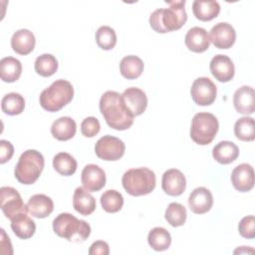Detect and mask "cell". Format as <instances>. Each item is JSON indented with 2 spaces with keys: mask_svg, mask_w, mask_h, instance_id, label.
Wrapping results in <instances>:
<instances>
[{
  "mask_svg": "<svg viewBox=\"0 0 255 255\" xmlns=\"http://www.w3.org/2000/svg\"><path fill=\"white\" fill-rule=\"evenodd\" d=\"M55 170L64 176H70L77 170V160L68 152H59L53 158Z\"/></svg>",
  "mask_w": 255,
  "mask_h": 255,
  "instance_id": "cell-29",
  "label": "cell"
},
{
  "mask_svg": "<svg viewBox=\"0 0 255 255\" xmlns=\"http://www.w3.org/2000/svg\"><path fill=\"white\" fill-rule=\"evenodd\" d=\"M233 187L240 192L250 191L254 186V170L248 163L237 165L231 173Z\"/></svg>",
  "mask_w": 255,
  "mask_h": 255,
  "instance_id": "cell-16",
  "label": "cell"
},
{
  "mask_svg": "<svg viewBox=\"0 0 255 255\" xmlns=\"http://www.w3.org/2000/svg\"><path fill=\"white\" fill-rule=\"evenodd\" d=\"M184 43L189 51L194 53H202L209 48V35L204 28L192 27L187 31L184 38Z\"/></svg>",
  "mask_w": 255,
  "mask_h": 255,
  "instance_id": "cell-19",
  "label": "cell"
},
{
  "mask_svg": "<svg viewBox=\"0 0 255 255\" xmlns=\"http://www.w3.org/2000/svg\"><path fill=\"white\" fill-rule=\"evenodd\" d=\"M10 221L11 228L17 237L21 239H29L35 234L36 224L27 213L20 214Z\"/></svg>",
  "mask_w": 255,
  "mask_h": 255,
  "instance_id": "cell-26",
  "label": "cell"
},
{
  "mask_svg": "<svg viewBox=\"0 0 255 255\" xmlns=\"http://www.w3.org/2000/svg\"><path fill=\"white\" fill-rule=\"evenodd\" d=\"M234 133L236 137L243 141H252L255 138L254 119L242 117L234 125Z\"/></svg>",
  "mask_w": 255,
  "mask_h": 255,
  "instance_id": "cell-32",
  "label": "cell"
},
{
  "mask_svg": "<svg viewBox=\"0 0 255 255\" xmlns=\"http://www.w3.org/2000/svg\"><path fill=\"white\" fill-rule=\"evenodd\" d=\"M219 124L214 115L210 113L195 114L190 127L191 139L200 145L209 144L215 137Z\"/></svg>",
  "mask_w": 255,
  "mask_h": 255,
  "instance_id": "cell-7",
  "label": "cell"
},
{
  "mask_svg": "<svg viewBox=\"0 0 255 255\" xmlns=\"http://www.w3.org/2000/svg\"><path fill=\"white\" fill-rule=\"evenodd\" d=\"M74 97V88L69 81L56 80L40 95L41 107L51 113L58 112L68 105Z\"/></svg>",
  "mask_w": 255,
  "mask_h": 255,
  "instance_id": "cell-4",
  "label": "cell"
},
{
  "mask_svg": "<svg viewBox=\"0 0 255 255\" xmlns=\"http://www.w3.org/2000/svg\"><path fill=\"white\" fill-rule=\"evenodd\" d=\"M126 145L119 137L107 134L102 136L95 145V151L99 158L107 161L119 160L125 153Z\"/></svg>",
  "mask_w": 255,
  "mask_h": 255,
  "instance_id": "cell-9",
  "label": "cell"
},
{
  "mask_svg": "<svg viewBox=\"0 0 255 255\" xmlns=\"http://www.w3.org/2000/svg\"><path fill=\"white\" fill-rule=\"evenodd\" d=\"M100 111L108 126L117 130L128 129L133 124V116L126 107L122 95L107 91L100 100Z\"/></svg>",
  "mask_w": 255,
  "mask_h": 255,
  "instance_id": "cell-1",
  "label": "cell"
},
{
  "mask_svg": "<svg viewBox=\"0 0 255 255\" xmlns=\"http://www.w3.org/2000/svg\"><path fill=\"white\" fill-rule=\"evenodd\" d=\"M22 73L21 62L13 57H5L0 61V77L3 82L13 83L17 81Z\"/></svg>",
  "mask_w": 255,
  "mask_h": 255,
  "instance_id": "cell-28",
  "label": "cell"
},
{
  "mask_svg": "<svg viewBox=\"0 0 255 255\" xmlns=\"http://www.w3.org/2000/svg\"><path fill=\"white\" fill-rule=\"evenodd\" d=\"M168 8L154 10L149 16V25L157 33H168L180 29L187 20L185 1L167 2Z\"/></svg>",
  "mask_w": 255,
  "mask_h": 255,
  "instance_id": "cell-2",
  "label": "cell"
},
{
  "mask_svg": "<svg viewBox=\"0 0 255 255\" xmlns=\"http://www.w3.org/2000/svg\"><path fill=\"white\" fill-rule=\"evenodd\" d=\"M96 42L103 50H112L117 44V34L109 26H101L96 32Z\"/></svg>",
  "mask_w": 255,
  "mask_h": 255,
  "instance_id": "cell-36",
  "label": "cell"
},
{
  "mask_svg": "<svg viewBox=\"0 0 255 255\" xmlns=\"http://www.w3.org/2000/svg\"><path fill=\"white\" fill-rule=\"evenodd\" d=\"M161 186L163 191L170 196H178L186 187V179L183 173L176 168L166 170L162 174Z\"/></svg>",
  "mask_w": 255,
  "mask_h": 255,
  "instance_id": "cell-15",
  "label": "cell"
},
{
  "mask_svg": "<svg viewBox=\"0 0 255 255\" xmlns=\"http://www.w3.org/2000/svg\"><path fill=\"white\" fill-rule=\"evenodd\" d=\"M238 231L242 237L253 239L255 237V217L253 215L243 217L238 224Z\"/></svg>",
  "mask_w": 255,
  "mask_h": 255,
  "instance_id": "cell-37",
  "label": "cell"
},
{
  "mask_svg": "<svg viewBox=\"0 0 255 255\" xmlns=\"http://www.w3.org/2000/svg\"><path fill=\"white\" fill-rule=\"evenodd\" d=\"M126 191L132 196H141L150 193L156 184L154 172L147 167L130 168L122 178Z\"/></svg>",
  "mask_w": 255,
  "mask_h": 255,
  "instance_id": "cell-6",
  "label": "cell"
},
{
  "mask_svg": "<svg viewBox=\"0 0 255 255\" xmlns=\"http://www.w3.org/2000/svg\"><path fill=\"white\" fill-rule=\"evenodd\" d=\"M239 155L238 146L229 140L218 142L212 149L213 158L221 164H229L236 160Z\"/></svg>",
  "mask_w": 255,
  "mask_h": 255,
  "instance_id": "cell-24",
  "label": "cell"
},
{
  "mask_svg": "<svg viewBox=\"0 0 255 255\" xmlns=\"http://www.w3.org/2000/svg\"><path fill=\"white\" fill-rule=\"evenodd\" d=\"M122 98L126 107L133 117L143 114L147 107L146 95L142 90L138 88H128L122 94Z\"/></svg>",
  "mask_w": 255,
  "mask_h": 255,
  "instance_id": "cell-14",
  "label": "cell"
},
{
  "mask_svg": "<svg viewBox=\"0 0 255 255\" xmlns=\"http://www.w3.org/2000/svg\"><path fill=\"white\" fill-rule=\"evenodd\" d=\"M0 207L9 220L20 214L28 213L27 204L23 202L20 193L10 186L0 188Z\"/></svg>",
  "mask_w": 255,
  "mask_h": 255,
  "instance_id": "cell-8",
  "label": "cell"
},
{
  "mask_svg": "<svg viewBox=\"0 0 255 255\" xmlns=\"http://www.w3.org/2000/svg\"><path fill=\"white\" fill-rule=\"evenodd\" d=\"M193 102L198 106H209L216 99L217 89L215 84L207 77H200L194 80L190 89Z\"/></svg>",
  "mask_w": 255,
  "mask_h": 255,
  "instance_id": "cell-10",
  "label": "cell"
},
{
  "mask_svg": "<svg viewBox=\"0 0 255 255\" xmlns=\"http://www.w3.org/2000/svg\"><path fill=\"white\" fill-rule=\"evenodd\" d=\"M76 122L70 117H61L56 120L51 127L52 135L58 140H69L76 134Z\"/></svg>",
  "mask_w": 255,
  "mask_h": 255,
  "instance_id": "cell-22",
  "label": "cell"
},
{
  "mask_svg": "<svg viewBox=\"0 0 255 255\" xmlns=\"http://www.w3.org/2000/svg\"><path fill=\"white\" fill-rule=\"evenodd\" d=\"M45 160L42 153L36 149L24 151L15 166V178L22 184H32L41 175Z\"/></svg>",
  "mask_w": 255,
  "mask_h": 255,
  "instance_id": "cell-5",
  "label": "cell"
},
{
  "mask_svg": "<svg viewBox=\"0 0 255 255\" xmlns=\"http://www.w3.org/2000/svg\"><path fill=\"white\" fill-rule=\"evenodd\" d=\"M186 216H187L186 208L178 202L169 203L164 214L165 220L172 227L182 226L185 223Z\"/></svg>",
  "mask_w": 255,
  "mask_h": 255,
  "instance_id": "cell-35",
  "label": "cell"
},
{
  "mask_svg": "<svg viewBox=\"0 0 255 255\" xmlns=\"http://www.w3.org/2000/svg\"><path fill=\"white\" fill-rule=\"evenodd\" d=\"M101 129L100 122L95 117H88L81 124V131L86 137H93L99 133Z\"/></svg>",
  "mask_w": 255,
  "mask_h": 255,
  "instance_id": "cell-38",
  "label": "cell"
},
{
  "mask_svg": "<svg viewBox=\"0 0 255 255\" xmlns=\"http://www.w3.org/2000/svg\"><path fill=\"white\" fill-rule=\"evenodd\" d=\"M143 62L134 55H128L122 59L120 63V72L122 76L128 80L138 78L143 72Z\"/></svg>",
  "mask_w": 255,
  "mask_h": 255,
  "instance_id": "cell-27",
  "label": "cell"
},
{
  "mask_svg": "<svg viewBox=\"0 0 255 255\" xmlns=\"http://www.w3.org/2000/svg\"><path fill=\"white\" fill-rule=\"evenodd\" d=\"M35 71L42 77H50L58 70V61L52 54H43L37 57L35 64Z\"/></svg>",
  "mask_w": 255,
  "mask_h": 255,
  "instance_id": "cell-33",
  "label": "cell"
},
{
  "mask_svg": "<svg viewBox=\"0 0 255 255\" xmlns=\"http://www.w3.org/2000/svg\"><path fill=\"white\" fill-rule=\"evenodd\" d=\"M2 112L9 116L20 115L25 108V100L18 93L6 94L1 101Z\"/></svg>",
  "mask_w": 255,
  "mask_h": 255,
  "instance_id": "cell-31",
  "label": "cell"
},
{
  "mask_svg": "<svg viewBox=\"0 0 255 255\" xmlns=\"http://www.w3.org/2000/svg\"><path fill=\"white\" fill-rule=\"evenodd\" d=\"M209 40L218 49H229L235 43L236 32L229 23L220 22L211 28Z\"/></svg>",
  "mask_w": 255,
  "mask_h": 255,
  "instance_id": "cell-11",
  "label": "cell"
},
{
  "mask_svg": "<svg viewBox=\"0 0 255 255\" xmlns=\"http://www.w3.org/2000/svg\"><path fill=\"white\" fill-rule=\"evenodd\" d=\"M235 110L242 115H251L255 111V93L249 86H242L236 90L233 96Z\"/></svg>",
  "mask_w": 255,
  "mask_h": 255,
  "instance_id": "cell-18",
  "label": "cell"
},
{
  "mask_svg": "<svg viewBox=\"0 0 255 255\" xmlns=\"http://www.w3.org/2000/svg\"><path fill=\"white\" fill-rule=\"evenodd\" d=\"M36 44L34 34L28 29H20L16 31L11 38V47L14 52L19 55L30 54Z\"/></svg>",
  "mask_w": 255,
  "mask_h": 255,
  "instance_id": "cell-21",
  "label": "cell"
},
{
  "mask_svg": "<svg viewBox=\"0 0 255 255\" xmlns=\"http://www.w3.org/2000/svg\"><path fill=\"white\" fill-rule=\"evenodd\" d=\"M149 246L155 251H163L168 249L171 244V236L163 227L152 228L147 236Z\"/></svg>",
  "mask_w": 255,
  "mask_h": 255,
  "instance_id": "cell-30",
  "label": "cell"
},
{
  "mask_svg": "<svg viewBox=\"0 0 255 255\" xmlns=\"http://www.w3.org/2000/svg\"><path fill=\"white\" fill-rule=\"evenodd\" d=\"M83 187L88 191H99L106 184V173L97 164H87L81 174Z\"/></svg>",
  "mask_w": 255,
  "mask_h": 255,
  "instance_id": "cell-13",
  "label": "cell"
},
{
  "mask_svg": "<svg viewBox=\"0 0 255 255\" xmlns=\"http://www.w3.org/2000/svg\"><path fill=\"white\" fill-rule=\"evenodd\" d=\"M53 230L59 237L72 242H83L91 234L89 223L67 212L60 213L53 220Z\"/></svg>",
  "mask_w": 255,
  "mask_h": 255,
  "instance_id": "cell-3",
  "label": "cell"
},
{
  "mask_svg": "<svg viewBox=\"0 0 255 255\" xmlns=\"http://www.w3.org/2000/svg\"><path fill=\"white\" fill-rule=\"evenodd\" d=\"M14 154L13 144L5 139L0 140V163L3 164L11 159Z\"/></svg>",
  "mask_w": 255,
  "mask_h": 255,
  "instance_id": "cell-39",
  "label": "cell"
},
{
  "mask_svg": "<svg viewBox=\"0 0 255 255\" xmlns=\"http://www.w3.org/2000/svg\"><path fill=\"white\" fill-rule=\"evenodd\" d=\"M241 248H242V249H239V248L236 249V250L234 251V253H235V254H236V253H248V250H253V249H251V248H247V249H246V246H242ZM253 251H254V250H253Z\"/></svg>",
  "mask_w": 255,
  "mask_h": 255,
  "instance_id": "cell-41",
  "label": "cell"
},
{
  "mask_svg": "<svg viewBox=\"0 0 255 255\" xmlns=\"http://www.w3.org/2000/svg\"><path fill=\"white\" fill-rule=\"evenodd\" d=\"M73 206L77 212L88 216L96 209V199L84 187H77L73 195Z\"/></svg>",
  "mask_w": 255,
  "mask_h": 255,
  "instance_id": "cell-23",
  "label": "cell"
},
{
  "mask_svg": "<svg viewBox=\"0 0 255 255\" xmlns=\"http://www.w3.org/2000/svg\"><path fill=\"white\" fill-rule=\"evenodd\" d=\"M213 196L209 189L205 187L195 188L188 197V206L195 214H203L211 209Z\"/></svg>",
  "mask_w": 255,
  "mask_h": 255,
  "instance_id": "cell-17",
  "label": "cell"
},
{
  "mask_svg": "<svg viewBox=\"0 0 255 255\" xmlns=\"http://www.w3.org/2000/svg\"><path fill=\"white\" fill-rule=\"evenodd\" d=\"M209 69L212 76L221 83L231 81L235 74V68L232 60L222 54L215 55L209 64Z\"/></svg>",
  "mask_w": 255,
  "mask_h": 255,
  "instance_id": "cell-12",
  "label": "cell"
},
{
  "mask_svg": "<svg viewBox=\"0 0 255 255\" xmlns=\"http://www.w3.org/2000/svg\"><path fill=\"white\" fill-rule=\"evenodd\" d=\"M192 11L196 19L206 22L216 18L220 12V5L213 0H195L192 4Z\"/></svg>",
  "mask_w": 255,
  "mask_h": 255,
  "instance_id": "cell-25",
  "label": "cell"
},
{
  "mask_svg": "<svg viewBox=\"0 0 255 255\" xmlns=\"http://www.w3.org/2000/svg\"><path fill=\"white\" fill-rule=\"evenodd\" d=\"M28 212L36 218L48 217L54 210L53 200L45 194H35L27 202Z\"/></svg>",
  "mask_w": 255,
  "mask_h": 255,
  "instance_id": "cell-20",
  "label": "cell"
},
{
  "mask_svg": "<svg viewBox=\"0 0 255 255\" xmlns=\"http://www.w3.org/2000/svg\"><path fill=\"white\" fill-rule=\"evenodd\" d=\"M109 253H110L109 244L103 240L95 241L89 249L90 255H109Z\"/></svg>",
  "mask_w": 255,
  "mask_h": 255,
  "instance_id": "cell-40",
  "label": "cell"
},
{
  "mask_svg": "<svg viewBox=\"0 0 255 255\" xmlns=\"http://www.w3.org/2000/svg\"><path fill=\"white\" fill-rule=\"evenodd\" d=\"M101 205L105 211L109 213H116L122 209L124 205V197L119 191L109 189L102 194Z\"/></svg>",
  "mask_w": 255,
  "mask_h": 255,
  "instance_id": "cell-34",
  "label": "cell"
}]
</instances>
